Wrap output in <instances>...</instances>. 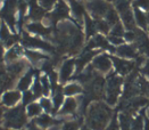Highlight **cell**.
I'll use <instances>...</instances> for the list:
<instances>
[{
	"label": "cell",
	"mask_w": 149,
	"mask_h": 130,
	"mask_svg": "<svg viewBox=\"0 0 149 130\" xmlns=\"http://www.w3.org/2000/svg\"><path fill=\"white\" fill-rule=\"evenodd\" d=\"M29 30H31L34 33L43 34V36H46V34L49 33V29H46L45 26L42 25V24H40V23H33V24L29 25Z\"/></svg>",
	"instance_id": "603a6c76"
},
{
	"label": "cell",
	"mask_w": 149,
	"mask_h": 130,
	"mask_svg": "<svg viewBox=\"0 0 149 130\" xmlns=\"http://www.w3.org/2000/svg\"><path fill=\"white\" fill-rule=\"evenodd\" d=\"M112 61L114 65H115V68H116L117 73H120L122 75L129 74L134 68V63L131 62V61L118 58V57H112Z\"/></svg>",
	"instance_id": "8992f818"
},
{
	"label": "cell",
	"mask_w": 149,
	"mask_h": 130,
	"mask_svg": "<svg viewBox=\"0 0 149 130\" xmlns=\"http://www.w3.org/2000/svg\"><path fill=\"white\" fill-rule=\"evenodd\" d=\"M92 66L95 70L99 71L101 73H107L111 71L112 68V58H109L107 55L102 54V55H99L97 56L93 62H92Z\"/></svg>",
	"instance_id": "5b68a950"
},
{
	"label": "cell",
	"mask_w": 149,
	"mask_h": 130,
	"mask_svg": "<svg viewBox=\"0 0 149 130\" xmlns=\"http://www.w3.org/2000/svg\"><path fill=\"white\" fill-rule=\"evenodd\" d=\"M40 81H41V86H42V90H43V94L48 95V94H49V89H50V81H49V79L47 78V77H42V78L40 79Z\"/></svg>",
	"instance_id": "d590c367"
},
{
	"label": "cell",
	"mask_w": 149,
	"mask_h": 130,
	"mask_svg": "<svg viewBox=\"0 0 149 130\" xmlns=\"http://www.w3.org/2000/svg\"><path fill=\"white\" fill-rule=\"evenodd\" d=\"M74 59H67L63 63L62 67H61V73H59V78H61L62 82H65L71 78V75L74 71Z\"/></svg>",
	"instance_id": "9c48e42d"
},
{
	"label": "cell",
	"mask_w": 149,
	"mask_h": 130,
	"mask_svg": "<svg viewBox=\"0 0 149 130\" xmlns=\"http://www.w3.org/2000/svg\"><path fill=\"white\" fill-rule=\"evenodd\" d=\"M63 95L64 92L62 91V89L59 87L56 88L55 90V96H54V110H58V107L62 105L63 103Z\"/></svg>",
	"instance_id": "484cf974"
},
{
	"label": "cell",
	"mask_w": 149,
	"mask_h": 130,
	"mask_svg": "<svg viewBox=\"0 0 149 130\" xmlns=\"http://www.w3.org/2000/svg\"><path fill=\"white\" fill-rule=\"evenodd\" d=\"M115 52L118 56L124 58H138L137 47L132 45H121L117 49H115Z\"/></svg>",
	"instance_id": "ba28073f"
},
{
	"label": "cell",
	"mask_w": 149,
	"mask_h": 130,
	"mask_svg": "<svg viewBox=\"0 0 149 130\" xmlns=\"http://www.w3.org/2000/svg\"><path fill=\"white\" fill-rule=\"evenodd\" d=\"M96 54H97V52H92V50H89V49H87L86 52H83V54L77 58V61L75 62V63H76L77 72H81V71L86 67V65L92 59V57H93Z\"/></svg>",
	"instance_id": "7c38bea8"
},
{
	"label": "cell",
	"mask_w": 149,
	"mask_h": 130,
	"mask_svg": "<svg viewBox=\"0 0 149 130\" xmlns=\"http://www.w3.org/2000/svg\"><path fill=\"white\" fill-rule=\"evenodd\" d=\"M111 107L102 102H95L87 112V124L91 130H104L112 119Z\"/></svg>",
	"instance_id": "6da1fadb"
},
{
	"label": "cell",
	"mask_w": 149,
	"mask_h": 130,
	"mask_svg": "<svg viewBox=\"0 0 149 130\" xmlns=\"http://www.w3.org/2000/svg\"><path fill=\"white\" fill-rule=\"evenodd\" d=\"M131 130H143V120H142V115H139V117H137L132 121Z\"/></svg>",
	"instance_id": "1f68e13d"
},
{
	"label": "cell",
	"mask_w": 149,
	"mask_h": 130,
	"mask_svg": "<svg viewBox=\"0 0 149 130\" xmlns=\"http://www.w3.org/2000/svg\"><path fill=\"white\" fill-rule=\"evenodd\" d=\"M26 130H41V129H39L38 127H36V126H34V123H31V124L27 127V129Z\"/></svg>",
	"instance_id": "bcb514c9"
},
{
	"label": "cell",
	"mask_w": 149,
	"mask_h": 130,
	"mask_svg": "<svg viewBox=\"0 0 149 130\" xmlns=\"http://www.w3.org/2000/svg\"><path fill=\"white\" fill-rule=\"evenodd\" d=\"M120 128L121 130H131V126H132V117H131V114H129V113H121L120 114Z\"/></svg>",
	"instance_id": "e0dca14e"
},
{
	"label": "cell",
	"mask_w": 149,
	"mask_h": 130,
	"mask_svg": "<svg viewBox=\"0 0 149 130\" xmlns=\"http://www.w3.org/2000/svg\"><path fill=\"white\" fill-rule=\"evenodd\" d=\"M141 92L149 96V82L145 81L143 79H141Z\"/></svg>",
	"instance_id": "b9f144b4"
},
{
	"label": "cell",
	"mask_w": 149,
	"mask_h": 130,
	"mask_svg": "<svg viewBox=\"0 0 149 130\" xmlns=\"http://www.w3.org/2000/svg\"><path fill=\"white\" fill-rule=\"evenodd\" d=\"M21 99L19 91H7L2 96V104L6 106H14Z\"/></svg>",
	"instance_id": "4fadbf2b"
},
{
	"label": "cell",
	"mask_w": 149,
	"mask_h": 130,
	"mask_svg": "<svg viewBox=\"0 0 149 130\" xmlns=\"http://www.w3.org/2000/svg\"><path fill=\"white\" fill-rule=\"evenodd\" d=\"M22 54V48L19 47V46H15V47H13L12 49L9 50V52L6 54V59L8 61V62H15L18 57H19V55Z\"/></svg>",
	"instance_id": "44dd1931"
},
{
	"label": "cell",
	"mask_w": 149,
	"mask_h": 130,
	"mask_svg": "<svg viewBox=\"0 0 149 130\" xmlns=\"http://www.w3.org/2000/svg\"><path fill=\"white\" fill-rule=\"evenodd\" d=\"M3 123L7 128L21 129L26 124V113L23 106H16L3 115Z\"/></svg>",
	"instance_id": "3957f363"
},
{
	"label": "cell",
	"mask_w": 149,
	"mask_h": 130,
	"mask_svg": "<svg viewBox=\"0 0 149 130\" xmlns=\"http://www.w3.org/2000/svg\"><path fill=\"white\" fill-rule=\"evenodd\" d=\"M134 20H136V23L141 29L147 30V27H148V17L141 9L134 8Z\"/></svg>",
	"instance_id": "2e32d148"
},
{
	"label": "cell",
	"mask_w": 149,
	"mask_h": 130,
	"mask_svg": "<svg viewBox=\"0 0 149 130\" xmlns=\"http://www.w3.org/2000/svg\"><path fill=\"white\" fill-rule=\"evenodd\" d=\"M87 8L96 20H101L111 9V5L105 0H92L87 3Z\"/></svg>",
	"instance_id": "277c9868"
},
{
	"label": "cell",
	"mask_w": 149,
	"mask_h": 130,
	"mask_svg": "<svg viewBox=\"0 0 149 130\" xmlns=\"http://www.w3.org/2000/svg\"><path fill=\"white\" fill-rule=\"evenodd\" d=\"M42 92H43V90H42L41 81H40L39 79H37V81H36V83H34V87H33V94H34L36 97H39Z\"/></svg>",
	"instance_id": "74e56055"
},
{
	"label": "cell",
	"mask_w": 149,
	"mask_h": 130,
	"mask_svg": "<svg viewBox=\"0 0 149 130\" xmlns=\"http://www.w3.org/2000/svg\"><path fill=\"white\" fill-rule=\"evenodd\" d=\"M36 98L34 94L31 92V91H25L24 92V96H23V102L24 104H31V102Z\"/></svg>",
	"instance_id": "f35d334b"
},
{
	"label": "cell",
	"mask_w": 149,
	"mask_h": 130,
	"mask_svg": "<svg viewBox=\"0 0 149 130\" xmlns=\"http://www.w3.org/2000/svg\"><path fill=\"white\" fill-rule=\"evenodd\" d=\"M0 3H1V0H0Z\"/></svg>",
	"instance_id": "db71d44e"
},
{
	"label": "cell",
	"mask_w": 149,
	"mask_h": 130,
	"mask_svg": "<svg viewBox=\"0 0 149 130\" xmlns=\"http://www.w3.org/2000/svg\"><path fill=\"white\" fill-rule=\"evenodd\" d=\"M10 37H12V34H10L8 27L6 26L5 23H2V24H1V27H0V39H1V41L6 42Z\"/></svg>",
	"instance_id": "f546056e"
},
{
	"label": "cell",
	"mask_w": 149,
	"mask_h": 130,
	"mask_svg": "<svg viewBox=\"0 0 149 130\" xmlns=\"http://www.w3.org/2000/svg\"><path fill=\"white\" fill-rule=\"evenodd\" d=\"M0 130H8V129H0Z\"/></svg>",
	"instance_id": "f5cc1de1"
},
{
	"label": "cell",
	"mask_w": 149,
	"mask_h": 130,
	"mask_svg": "<svg viewBox=\"0 0 149 130\" xmlns=\"http://www.w3.org/2000/svg\"><path fill=\"white\" fill-rule=\"evenodd\" d=\"M32 77H33V72L30 71V72H27V73L25 74L23 78H21L18 85H17L18 89H19V90H25V89H27L29 86H30L31 82H32Z\"/></svg>",
	"instance_id": "ffe728a7"
},
{
	"label": "cell",
	"mask_w": 149,
	"mask_h": 130,
	"mask_svg": "<svg viewBox=\"0 0 149 130\" xmlns=\"http://www.w3.org/2000/svg\"><path fill=\"white\" fill-rule=\"evenodd\" d=\"M106 130H120V124H118V122H117L116 117H114L112 120H111V123H109V126L106 128Z\"/></svg>",
	"instance_id": "60d3db41"
},
{
	"label": "cell",
	"mask_w": 149,
	"mask_h": 130,
	"mask_svg": "<svg viewBox=\"0 0 149 130\" xmlns=\"http://www.w3.org/2000/svg\"><path fill=\"white\" fill-rule=\"evenodd\" d=\"M2 117H3V111H2V107L0 106V123L2 121Z\"/></svg>",
	"instance_id": "c3c4849f"
},
{
	"label": "cell",
	"mask_w": 149,
	"mask_h": 130,
	"mask_svg": "<svg viewBox=\"0 0 149 130\" xmlns=\"http://www.w3.org/2000/svg\"><path fill=\"white\" fill-rule=\"evenodd\" d=\"M96 27H97V30L100 31V32H104V33H107L108 31H109V29H111V26L109 24L104 20H97L96 21Z\"/></svg>",
	"instance_id": "f1b7e54d"
},
{
	"label": "cell",
	"mask_w": 149,
	"mask_h": 130,
	"mask_svg": "<svg viewBox=\"0 0 149 130\" xmlns=\"http://www.w3.org/2000/svg\"><path fill=\"white\" fill-rule=\"evenodd\" d=\"M147 30L149 31V17H148V27H147Z\"/></svg>",
	"instance_id": "f907efd6"
},
{
	"label": "cell",
	"mask_w": 149,
	"mask_h": 130,
	"mask_svg": "<svg viewBox=\"0 0 149 130\" xmlns=\"http://www.w3.org/2000/svg\"><path fill=\"white\" fill-rule=\"evenodd\" d=\"M141 71H142V73H143L145 75H147V77L149 78V61L146 62V64H145V66L142 67Z\"/></svg>",
	"instance_id": "f6af8a7d"
},
{
	"label": "cell",
	"mask_w": 149,
	"mask_h": 130,
	"mask_svg": "<svg viewBox=\"0 0 149 130\" xmlns=\"http://www.w3.org/2000/svg\"><path fill=\"white\" fill-rule=\"evenodd\" d=\"M63 92H64L65 95H68V96H71V95H76V94L82 92V87H81L80 85H77V83H71V85H68V86H66V87L64 88Z\"/></svg>",
	"instance_id": "7402d4cb"
},
{
	"label": "cell",
	"mask_w": 149,
	"mask_h": 130,
	"mask_svg": "<svg viewBox=\"0 0 149 130\" xmlns=\"http://www.w3.org/2000/svg\"><path fill=\"white\" fill-rule=\"evenodd\" d=\"M42 16H43V12H42V9H40L39 7H34V8L31 10V14H30V17H31L32 20H34V21L40 20Z\"/></svg>",
	"instance_id": "e575fe53"
},
{
	"label": "cell",
	"mask_w": 149,
	"mask_h": 130,
	"mask_svg": "<svg viewBox=\"0 0 149 130\" xmlns=\"http://www.w3.org/2000/svg\"><path fill=\"white\" fill-rule=\"evenodd\" d=\"M134 8L141 10H149V0H134Z\"/></svg>",
	"instance_id": "d6a6232c"
},
{
	"label": "cell",
	"mask_w": 149,
	"mask_h": 130,
	"mask_svg": "<svg viewBox=\"0 0 149 130\" xmlns=\"http://www.w3.org/2000/svg\"><path fill=\"white\" fill-rule=\"evenodd\" d=\"M108 40L112 42L113 45H122V43H123V38H118V37H113V36H109Z\"/></svg>",
	"instance_id": "7bdbcfd3"
},
{
	"label": "cell",
	"mask_w": 149,
	"mask_h": 130,
	"mask_svg": "<svg viewBox=\"0 0 149 130\" xmlns=\"http://www.w3.org/2000/svg\"><path fill=\"white\" fill-rule=\"evenodd\" d=\"M82 130H91V129H89V128H87V127H84V128H83Z\"/></svg>",
	"instance_id": "681fc988"
},
{
	"label": "cell",
	"mask_w": 149,
	"mask_h": 130,
	"mask_svg": "<svg viewBox=\"0 0 149 130\" xmlns=\"http://www.w3.org/2000/svg\"><path fill=\"white\" fill-rule=\"evenodd\" d=\"M25 66H26V64L23 61H15L7 66V72L9 74V77H12L13 79H16L23 72Z\"/></svg>",
	"instance_id": "8fae6325"
},
{
	"label": "cell",
	"mask_w": 149,
	"mask_h": 130,
	"mask_svg": "<svg viewBox=\"0 0 149 130\" xmlns=\"http://www.w3.org/2000/svg\"><path fill=\"white\" fill-rule=\"evenodd\" d=\"M107 48V49H111L112 52H115V49H113L112 47L108 45V41L105 39L102 36H96L93 39L90 41L89 46H88V49L90 48Z\"/></svg>",
	"instance_id": "5bb4252c"
},
{
	"label": "cell",
	"mask_w": 149,
	"mask_h": 130,
	"mask_svg": "<svg viewBox=\"0 0 149 130\" xmlns=\"http://www.w3.org/2000/svg\"><path fill=\"white\" fill-rule=\"evenodd\" d=\"M55 2H56V0H40V5L45 9H47V10L52 8V6L55 5Z\"/></svg>",
	"instance_id": "ab89813d"
},
{
	"label": "cell",
	"mask_w": 149,
	"mask_h": 130,
	"mask_svg": "<svg viewBox=\"0 0 149 130\" xmlns=\"http://www.w3.org/2000/svg\"><path fill=\"white\" fill-rule=\"evenodd\" d=\"M105 21L109 24V26H114L115 24H117L120 22V16H118L117 12L113 7H111V9L107 12L106 16H105Z\"/></svg>",
	"instance_id": "d6986e66"
},
{
	"label": "cell",
	"mask_w": 149,
	"mask_h": 130,
	"mask_svg": "<svg viewBox=\"0 0 149 130\" xmlns=\"http://www.w3.org/2000/svg\"><path fill=\"white\" fill-rule=\"evenodd\" d=\"M72 9H73V14H74V16L76 17V20L83 18L84 9H83V6H82L80 2L73 1V3H72Z\"/></svg>",
	"instance_id": "cb8c5ba5"
},
{
	"label": "cell",
	"mask_w": 149,
	"mask_h": 130,
	"mask_svg": "<svg viewBox=\"0 0 149 130\" xmlns=\"http://www.w3.org/2000/svg\"><path fill=\"white\" fill-rule=\"evenodd\" d=\"M76 107H77V102H76V99L70 97V98H67V99L65 101V103L63 105V108H62V111L59 112V114H62V115L72 114V113H74L75 111H76Z\"/></svg>",
	"instance_id": "9a60e30c"
},
{
	"label": "cell",
	"mask_w": 149,
	"mask_h": 130,
	"mask_svg": "<svg viewBox=\"0 0 149 130\" xmlns=\"http://www.w3.org/2000/svg\"><path fill=\"white\" fill-rule=\"evenodd\" d=\"M86 26H87V36L88 37H91V36L95 34V32L97 31L96 22H93L88 15H86Z\"/></svg>",
	"instance_id": "4316f807"
},
{
	"label": "cell",
	"mask_w": 149,
	"mask_h": 130,
	"mask_svg": "<svg viewBox=\"0 0 149 130\" xmlns=\"http://www.w3.org/2000/svg\"><path fill=\"white\" fill-rule=\"evenodd\" d=\"M124 34H125L124 26H123V24L121 22H118L117 24H115L112 27V30H111V36H113V37L122 38V37H124Z\"/></svg>",
	"instance_id": "d4e9b609"
},
{
	"label": "cell",
	"mask_w": 149,
	"mask_h": 130,
	"mask_svg": "<svg viewBox=\"0 0 149 130\" xmlns=\"http://www.w3.org/2000/svg\"><path fill=\"white\" fill-rule=\"evenodd\" d=\"M123 79L120 75L112 73L108 75L105 83V99L108 105H115L117 103L118 96L121 94V87Z\"/></svg>",
	"instance_id": "7a4b0ae2"
},
{
	"label": "cell",
	"mask_w": 149,
	"mask_h": 130,
	"mask_svg": "<svg viewBox=\"0 0 149 130\" xmlns=\"http://www.w3.org/2000/svg\"><path fill=\"white\" fill-rule=\"evenodd\" d=\"M2 56H3V47H2V45L0 42V62L2 61Z\"/></svg>",
	"instance_id": "7dc6e473"
},
{
	"label": "cell",
	"mask_w": 149,
	"mask_h": 130,
	"mask_svg": "<svg viewBox=\"0 0 149 130\" xmlns=\"http://www.w3.org/2000/svg\"><path fill=\"white\" fill-rule=\"evenodd\" d=\"M40 106L42 108H45L46 112H51L52 111V105H51V102H50L48 98H42L41 102H40Z\"/></svg>",
	"instance_id": "8d00e7d4"
},
{
	"label": "cell",
	"mask_w": 149,
	"mask_h": 130,
	"mask_svg": "<svg viewBox=\"0 0 149 130\" xmlns=\"http://www.w3.org/2000/svg\"><path fill=\"white\" fill-rule=\"evenodd\" d=\"M72 1H73V0H72Z\"/></svg>",
	"instance_id": "11a10c76"
},
{
	"label": "cell",
	"mask_w": 149,
	"mask_h": 130,
	"mask_svg": "<svg viewBox=\"0 0 149 130\" xmlns=\"http://www.w3.org/2000/svg\"><path fill=\"white\" fill-rule=\"evenodd\" d=\"M34 123H37L38 126H40L42 128H47V127H50L52 124H58L59 121H56V120L51 119L49 115L45 114V115H41V117H39L38 119H36Z\"/></svg>",
	"instance_id": "ac0fdd59"
},
{
	"label": "cell",
	"mask_w": 149,
	"mask_h": 130,
	"mask_svg": "<svg viewBox=\"0 0 149 130\" xmlns=\"http://www.w3.org/2000/svg\"><path fill=\"white\" fill-rule=\"evenodd\" d=\"M105 1H115V0H105Z\"/></svg>",
	"instance_id": "816d5d0a"
},
{
	"label": "cell",
	"mask_w": 149,
	"mask_h": 130,
	"mask_svg": "<svg viewBox=\"0 0 149 130\" xmlns=\"http://www.w3.org/2000/svg\"><path fill=\"white\" fill-rule=\"evenodd\" d=\"M16 40H17V37H15V36H12L9 39H8L7 41H6V42H5V43H6V46H7V47H10L12 45H14V43H15V41H16Z\"/></svg>",
	"instance_id": "ee69618b"
},
{
	"label": "cell",
	"mask_w": 149,
	"mask_h": 130,
	"mask_svg": "<svg viewBox=\"0 0 149 130\" xmlns=\"http://www.w3.org/2000/svg\"><path fill=\"white\" fill-rule=\"evenodd\" d=\"M26 113H27L29 117L39 115V114L41 113V106L36 104V103H31V104H29L27 108H26Z\"/></svg>",
	"instance_id": "83f0119b"
},
{
	"label": "cell",
	"mask_w": 149,
	"mask_h": 130,
	"mask_svg": "<svg viewBox=\"0 0 149 130\" xmlns=\"http://www.w3.org/2000/svg\"><path fill=\"white\" fill-rule=\"evenodd\" d=\"M23 42H24L25 46H27L30 48H40V49H45V50H49V52L54 50L52 46H50L48 42L36 39V38H31V37H27V36L24 37Z\"/></svg>",
	"instance_id": "52a82bcc"
},
{
	"label": "cell",
	"mask_w": 149,
	"mask_h": 130,
	"mask_svg": "<svg viewBox=\"0 0 149 130\" xmlns=\"http://www.w3.org/2000/svg\"><path fill=\"white\" fill-rule=\"evenodd\" d=\"M67 15H68V8H67V6L63 1H58V3L56 5V8L54 10V13L50 14V20L52 22L59 21V20L65 18Z\"/></svg>",
	"instance_id": "30bf717a"
},
{
	"label": "cell",
	"mask_w": 149,
	"mask_h": 130,
	"mask_svg": "<svg viewBox=\"0 0 149 130\" xmlns=\"http://www.w3.org/2000/svg\"><path fill=\"white\" fill-rule=\"evenodd\" d=\"M26 55H27L29 59H30L31 62H33V63H37V62H39L40 59L46 58L45 55H42V54H40V52H26Z\"/></svg>",
	"instance_id": "4dcf8cb0"
},
{
	"label": "cell",
	"mask_w": 149,
	"mask_h": 130,
	"mask_svg": "<svg viewBox=\"0 0 149 130\" xmlns=\"http://www.w3.org/2000/svg\"><path fill=\"white\" fill-rule=\"evenodd\" d=\"M79 127H80L79 121H68V122H65L63 124L62 130H77Z\"/></svg>",
	"instance_id": "836d02e7"
}]
</instances>
